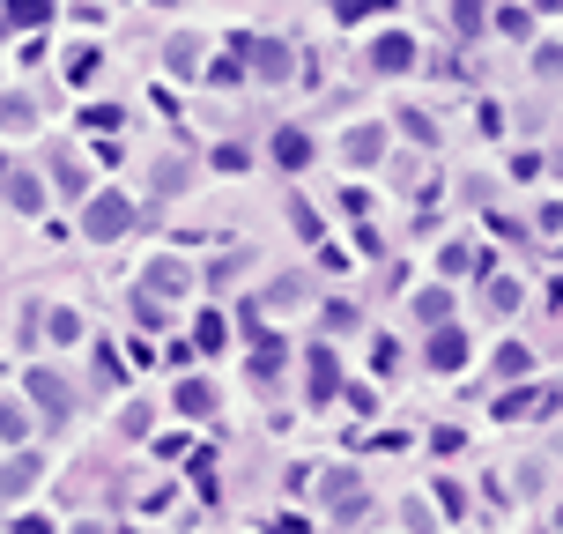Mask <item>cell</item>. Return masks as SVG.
Here are the masks:
<instances>
[{"label": "cell", "mask_w": 563, "mask_h": 534, "mask_svg": "<svg viewBox=\"0 0 563 534\" xmlns=\"http://www.w3.org/2000/svg\"><path fill=\"white\" fill-rule=\"evenodd\" d=\"M371 60H378V75H401V67H415V45L408 37H378Z\"/></svg>", "instance_id": "52a82bcc"}, {"label": "cell", "mask_w": 563, "mask_h": 534, "mask_svg": "<svg viewBox=\"0 0 563 534\" xmlns=\"http://www.w3.org/2000/svg\"><path fill=\"white\" fill-rule=\"evenodd\" d=\"M230 45H238V52H252L267 82H282V75H290V45H252V30H230Z\"/></svg>", "instance_id": "7a4b0ae2"}, {"label": "cell", "mask_w": 563, "mask_h": 534, "mask_svg": "<svg viewBox=\"0 0 563 534\" xmlns=\"http://www.w3.org/2000/svg\"><path fill=\"white\" fill-rule=\"evenodd\" d=\"M274 164L304 171V164H312V134H304V127H282V134H274Z\"/></svg>", "instance_id": "277c9868"}, {"label": "cell", "mask_w": 563, "mask_h": 534, "mask_svg": "<svg viewBox=\"0 0 563 534\" xmlns=\"http://www.w3.org/2000/svg\"><path fill=\"white\" fill-rule=\"evenodd\" d=\"M127 223H134V200H127V193H97L89 216H82L89 238H127Z\"/></svg>", "instance_id": "6da1fadb"}, {"label": "cell", "mask_w": 563, "mask_h": 534, "mask_svg": "<svg viewBox=\"0 0 563 534\" xmlns=\"http://www.w3.org/2000/svg\"><path fill=\"white\" fill-rule=\"evenodd\" d=\"M23 119H30V104H23V97H8V104H0V127H23Z\"/></svg>", "instance_id": "2e32d148"}, {"label": "cell", "mask_w": 563, "mask_h": 534, "mask_svg": "<svg viewBox=\"0 0 563 534\" xmlns=\"http://www.w3.org/2000/svg\"><path fill=\"white\" fill-rule=\"evenodd\" d=\"M430 364H437V371H460V364H467V334H460V327H437Z\"/></svg>", "instance_id": "5b68a950"}, {"label": "cell", "mask_w": 563, "mask_h": 534, "mask_svg": "<svg viewBox=\"0 0 563 534\" xmlns=\"http://www.w3.org/2000/svg\"><path fill=\"white\" fill-rule=\"evenodd\" d=\"M541 75H563V45H541V60H534Z\"/></svg>", "instance_id": "e0dca14e"}, {"label": "cell", "mask_w": 563, "mask_h": 534, "mask_svg": "<svg viewBox=\"0 0 563 534\" xmlns=\"http://www.w3.org/2000/svg\"><path fill=\"white\" fill-rule=\"evenodd\" d=\"M45 327H52V342H75V334H82V319H75V312L60 304V312H52V319H45Z\"/></svg>", "instance_id": "4fadbf2b"}, {"label": "cell", "mask_w": 563, "mask_h": 534, "mask_svg": "<svg viewBox=\"0 0 563 534\" xmlns=\"http://www.w3.org/2000/svg\"><path fill=\"white\" fill-rule=\"evenodd\" d=\"M333 394H342V371H333V356L319 349L312 356V401H333Z\"/></svg>", "instance_id": "9c48e42d"}, {"label": "cell", "mask_w": 563, "mask_h": 534, "mask_svg": "<svg viewBox=\"0 0 563 534\" xmlns=\"http://www.w3.org/2000/svg\"><path fill=\"white\" fill-rule=\"evenodd\" d=\"M342 156H349V164L363 171V164H378V156H385V134H378V127H356V134L342 141Z\"/></svg>", "instance_id": "8992f818"}, {"label": "cell", "mask_w": 563, "mask_h": 534, "mask_svg": "<svg viewBox=\"0 0 563 534\" xmlns=\"http://www.w3.org/2000/svg\"><path fill=\"white\" fill-rule=\"evenodd\" d=\"M496 30H512V37H527V30H534V15H527V8H504V15H496Z\"/></svg>", "instance_id": "9a60e30c"}, {"label": "cell", "mask_w": 563, "mask_h": 534, "mask_svg": "<svg viewBox=\"0 0 563 534\" xmlns=\"http://www.w3.org/2000/svg\"><path fill=\"white\" fill-rule=\"evenodd\" d=\"M0 186H8V164H0Z\"/></svg>", "instance_id": "ac0fdd59"}, {"label": "cell", "mask_w": 563, "mask_h": 534, "mask_svg": "<svg viewBox=\"0 0 563 534\" xmlns=\"http://www.w3.org/2000/svg\"><path fill=\"white\" fill-rule=\"evenodd\" d=\"M148 290H163V297H179V290H186V275H179L171 260H156V267H148Z\"/></svg>", "instance_id": "30bf717a"}, {"label": "cell", "mask_w": 563, "mask_h": 534, "mask_svg": "<svg viewBox=\"0 0 563 534\" xmlns=\"http://www.w3.org/2000/svg\"><path fill=\"white\" fill-rule=\"evenodd\" d=\"M30 401H37L52 423H60V416H67V379H52V371H30Z\"/></svg>", "instance_id": "3957f363"}, {"label": "cell", "mask_w": 563, "mask_h": 534, "mask_svg": "<svg viewBox=\"0 0 563 534\" xmlns=\"http://www.w3.org/2000/svg\"><path fill=\"white\" fill-rule=\"evenodd\" d=\"M179 408H186V416H208V408H215V394H208L200 379H186V386H179Z\"/></svg>", "instance_id": "7c38bea8"}, {"label": "cell", "mask_w": 563, "mask_h": 534, "mask_svg": "<svg viewBox=\"0 0 563 534\" xmlns=\"http://www.w3.org/2000/svg\"><path fill=\"white\" fill-rule=\"evenodd\" d=\"M222 334H230V327H222V312H200V349H222Z\"/></svg>", "instance_id": "5bb4252c"}, {"label": "cell", "mask_w": 563, "mask_h": 534, "mask_svg": "<svg viewBox=\"0 0 563 534\" xmlns=\"http://www.w3.org/2000/svg\"><path fill=\"white\" fill-rule=\"evenodd\" d=\"M0 193H8V200L23 208V216H37V208H45V186H37L30 171H8V186H0Z\"/></svg>", "instance_id": "ba28073f"}, {"label": "cell", "mask_w": 563, "mask_h": 534, "mask_svg": "<svg viewBox=\"0 0 563 534\" xmlns=\"http://www.w3.org/2000/svg\"><path fill=\"white\" fill-rule=\"evenodd\" d=\"M30 475H37V460H15V467H0V498H15V490H30Z\"/></svg>", "instance_id": "8fae6325"}]
</instances>
